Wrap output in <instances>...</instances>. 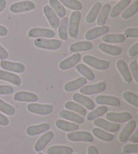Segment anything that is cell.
Returning a JSON list of instances; mask_svg holds the SVG:
<instances>
[{
	"label": "cell",
	"instance_id": "29",
	"mask_svg": "<svg viewBox=\"0 0 138 154\" xmlns=\"http://www.w3.org/2000/svg\"><path fill=\"white\" fill-rule=\"evenodd\" d=\"M73 152L72 147L65 145H54L46 151L47 154H72Z\"/></svg>",
	"mask_w": 138,
	"mask_h": 154
},
{
	"label": "cell",
	"instance_id": "34",
	"mask_svg": "<svg viewBox=\"0 0 138 154\" xmlns=\"http://www.w3.org/2000/svg\"><path fill=\"white\" fill-rule=\"evenodd\" d=\"M104 42L109 43H121L125 40V36L123 34H109L102 38Z\"/></svg>",
	"mask_w": 138,
	"mask_h": 154
},
{
	"label": "cell",
	"instance_id": "17",
	"mask_svg": "<svg viewBox=\"0 0 138 154\" xmlns=\"http://www.w3.org/2000/svg\"><path fill=\"white\" fill-rule=\"evenodd\" d=\"M81 60V55L80 54H74L68 58L63 60L60 62L59 67L61 70H66L75 66L78 64Z\"/></svg>",
	"mask_w": 138,
	"mask_h": 154
},
{
	"label": "cell",
	"instance_id": "16",
	"mask_svg": "<svg viewBox=\"0 0 138 154\" xmlns=\"http://www.w3.org/2000/svg\"><path fill=\"white\" fill-rule=\"evenodd\" d=\"M51 128L49 123H43L38 125L30 126L26 128V134L30 137L37 136L47 132Z\"/></svg>",
	"mask_w": 138,
	"mask_h": 154
},
{
	"label": "cell",
	"instance_id": "26",
	"mask_svg": "<svg viewBox=\"0 0 138 154\" xmlns=\"http://www.w3.org/2000/svg\"><path fill=\"white\" fill-rule=\"evenodd\" d=\"M92 43L90 41H79L71 45L70 51L71 53H77L80 51H90L92 48Z\"/></svg>",
	"mask_w": 138,
	"mask_h": 154
},
{
	"label": "cell",
	"instance_id": "20",
	"mask_svg": "<svg viewBox=\"0 0 138 154\" xmlns=\"http://www.w3.org/2000/svg\"><path fill=\"white\" fill-rule=\"evenodd\" d=\"M14 99L16 101H21V102H36L38 97V95L35 93L26 91H19L14 95Z\"/></svg>",
	"mask_w": 138,
	"mask_h": 154
},
{
	"label": "cell",
	"instance_id": "53",
	"mask_svg": "<svg viewBox=\"0 0 138 154\" xmlns=\"http://www.w3.org/2000/svg\"><path fill=\"white\" fill-rule=\"evenodd\" d=\"M6 2L5 0H0V13H1L2 11H4V10L6 7Z\"/></svg>",
	"mask_w": 138,
	"mask_h": 154
},
{
	"label": "cell",
	"instance_id": "47",
	"mask_svg": "<svg viewBox=\"0 0 138 154\" xmlns=\"http://www.w3.org/2000/svg\"><path fill=\"white\" fill-rule=\"evenodd\" d=\"M129 55L130 57H135L138 54V42H136L134 45L129 49Z\"/></svg>",
	"mask_w": 138,
	"mask_h": 154
},
{
	"label": "cell",
	"instance_id": "57",
	"mask_svg": "<svg viewBox=\"0 0 138 154\" xmlns=\"http://www.w3.org/2000/svg\"><path fill=\"white\" fill-rule=\"evenodd\" d=\"M135 154H137V153H135Z\"/></svg>",
	"mask_w": 138,
	"mask_h": 154
},
{
	"label": "cell",
	"instance_id": "31",
	"mask_svg": "<svg viewBox=\"0 0 138 154\" xmlns=\"http://www.w3.org/2000/svg\"><path fill=\"white\" fill-rule=\"evenodd\" d=\"M92 133L96 138L100 139L103 141L110 142L115 138V135L111 133H106V131L102 130L100 128H94L92 129Z\"/></svg>",
	"mask_w": 138,
	"mask_h": 154
},
{
	"label": "cell",
	"instance_id": "1",
	"mask_svg": "<svg viewBox=\"0 0 138 154\" xmlns=\"http://www.w3.org/2000/svg\"><path fill=\"white\" fill-rule=\"evenodd\" d=\"M34 45L38 48L57 50L62 45V41L57 39H47V38H37L34 41Z\"/></svg>",
	"mask_w": 138,
	"mask_h": 154
},
{
	"label": "cell",
	"instance_id": "9",
	"mask_svg": "<svg viewBox=\"0 0 138 154\" xmlns=\"http://www.w3.org/2000/svg\"><path fill=\"white\" fill-rule=\"evenodd\" d=\"M94 125L97 127H100L106 131L110 132V133H115V132L118 131L121 127L119 124L110 122L103 118H96L94 120Z\"/></svg>",
	"mask_w": 138,
	"mask_h": 154
},
{
	"label": "cell",
	"instance_id": "46",
	"mask_svg": "<svg viewBox=\"0 0 138 154\" xmlns=\"http://www.w3.org/2000/svg\"><path fill=\"white\" fill-rule=\"evenodd\" d=\"M14 91V89L10 85H0V95H10Z\"/></svg>",
	"mask_w": 138,
	"mask_h": 154
},
{
	"label": "cell",
	"instance_id": "30",
	"mask_svg": "<svg viewBox=\"0 0 138 154\" xmlns=\"http://www.w3.org/2000/svg\"><path fill=\"white\" fill-rule=\"evenodd\" d=\"M102 4L100 3H96L92 6L90 12L88 14L86 18V22L88 24L93 23L96 20V18H97L99 13L100 12Z\"/></svg>",
	"mask_w": 138,
	"mask_h": 154
},
{
	"label": "cell",
	"instance_id": "42",
	"mask_svg": "<svg viewBox=\"0 0 138 154\" xmlns=\"http://www.w3.org/2000/svg\"><path fill=\"white\" fill-rule=\"evenodd\" d=\"M0 112L8 116H13L16 113V109L12 106L4 102L0 99Z\"/></svg>",
	"mask_w": 138,
	"mask_h": 154
},
{
	"label": "cell",
	"instance_id": "52",
	"mask_svg": "<svg viewBox=\"0 0 138 154\" xmlns=\"http://www.w3.org/2000/svg\"><path fill=\"white\" fill-rule=\"evenodd\" d=\"M8 33V30L4 26L0 25V36H6Z\"/></svg>",
	"mask_w": 138,
	"mask_h": 154
},
{
	"label": "cell",
	"instance_id": "3",
	"mask_svg": "<svg viewBox=\"0 0 138 154\" xmlns=\"http://www.w3.org/2000/svg\"><path fill=\"white\" fill-rule=\"evenodd\" d=\"M83 61L85 64L98 70H105L108 69L110 66V62L96 58V57L89 56V55L85 56L83 58Z\"/></svg>",
	"mask_w": 138,
	"mask_h": 154
},
{
	"label": "cell",
	"instance_id": "38",
	"mask_svg": "<svg viewBox=\"0 0 138 154\" xmlns=\"http://www.w3.org/2000/svg\"><path fill=\"white\" fill-rule=\"evenodd\" d=\"M107 111H108V108L106 106H102L98 107V108L95 109L94 110L90 112L88 114L87 120L89 121L94 120L96 118H98L104 114H106Z\"/></svg>",
	"mask_w": 138,
	"mask_h": 154
},
{
	"label": "cell",
	"instance_id": "19",
	"mask_svg": "<svg viewBox=\"0 0 138 154\" xmlns=\"http://www.w3.org/2000/svg\"><path fill=\"white\" fill-rule=\"evenodd\" d=\"M28 36L31 38H53L55 36V32L52 31V30L48 29L33 28L28 31Z\"/></svg>",
	"mask_w": 138,
	"mask_h": 154
},
{
	"label": "cell",
	"instance_id": "44",
	"mask_svg": "<svg viewBox=\"0 0 138 154\" xmlns=\"http://www.w3.org/2000/svg\"><path fill=\"white\" fill-rule=\"evenodd\" d=\"M129 68L136 83H138V65L136 61H132L129 64Z\"/></svg>",
	"mask_w": 138,
	"mask_h": 154
},
{
	"label": "cell",
	"instance_id": "37",
	"mask_svg": "<svg viewBox=\"0 0 138 154\" xmlns=\"http://www.w3.org/2000/svg\"><path fill=\"white\" fill-rule=\"evenodd\" d=\"M49 4H50L52 9L55 11L59 18H62L65 17L66 14V11L63 5L58 1V0H49Z\"/></svg>",
	"mask_w": 138,
	"mask_h": 154
},
{
	"label": "cell",
	"instance_id": "13",
	"mask_svg": "<svg viewBox=\"0 0 138 154\" xmlns=\"http://www.w3.org/2000/svg\"><path fill=\"white\" fill-rule=\"evenodd\" d=\"M0 66L4 70H6L16 73H23L25 71V66L18 62H12L2 60Z\"/></svg>",
	"mask_w": 138,
	"mask_h": 154
},
{
	"label": "cell",
	"instance_id": "55",
	"mask_svg": "<svg viewBox=\"0 0 138 154\" xmlns=\"http://www.w3.org/2000/svg\"><path fill=\"white\" fill-rule=\"evenodd\" d=\"M38 154H43V153H38Z\"/></svg>",
	"mask_w": 138,
	"mask_h": 154
},
{
	"label": "cell",
	"instance_id": "54",
	"mask_svg": "<svg viewBox=\"0 0 138 154\" xmlns=\"http://www.w3.org/2000/svg\"><path fill=\"white\" fill-rule=\"evenodd\" d=\"M100 1H109V0H100Z\"/></svg>",
	"mask_w": 138,
	"mask_h": 154
},
{
	"label": "cell",
	"instance_id": "27",
	"mask_svg": "<svg viewBox=\"0 0 138 154\" xmlns=\"http://www.w3.org/2000/svg\"><path fill=\"white\" fill-rule=\"evenodd\" d=\"M59 116L63 119L70 120L71 122L78 124V125H81L84 122V118L82 116H79V114L74 113L72 112L65 110V109L61 111Z\"/></svg>",
	"mask_w": 138,
	"mask_h": 154
},
{
	"label": "cell",
	"instance_id": "33",
	"mask_svg": "<svg viewBox=\"0 0 138 154\" xmlns=\"http://www.w3.org/2000/svg\"><path fill=\"white\" fill-rule=\"evenodd\" d=\"M111 10V5L109 4H106L103 5L102 8V10L99 14V16L97 19V24L99 26H104L106 23L107 17L110 13V11Z\"/></svg>",
	"mask_w": 138,
	"mask_h": 154
},
{
	"label": "cell",
	"instance_id": "56",
	"mask_svg": "<svg viewBox=\"0 0 138 154\" xmlns=\"http://www.w3.org/2000/svg\"><path fill=\"white\" fill-rule=\"evenodd\" d=\"M74 154H78V153H74Z\"/></svg>",
	"mask_w": 138,
	"mask_h": 154
},
{
	"label": "cell",
	"instance_id": "49",
	"mask_svg": "<svg viewBox=\"0 0 138 154\" xmlns=\"http://www.w3.org/2000/svg\"><path fill=\"white\" fill-rule=\"evenodd\" d=\"M9 124V119L4 114L0 113V125L7 126Z\"/></svg>",
	"mask_w": 138,
	"mask_h": 154
},
{
	"label": "cell",
	"instance_id": "7",
	"mask_svg": "<svg viewBox=\"0 0 138 154\" xmlns=\"http://www.w3.org/2000/svg\"><path fill=\"white\" fill-rule=\"evenodd\" d=\"M106 118L110 122H113L115 123H125L129 122L132 119V116L129 112H121V113L109 112L106 114Z\"/></svg>",
	"mask_w": 138,
	"mask_h": 154
},
{
	"label": "cell",
	"instance_id": "41",
	"mask_svg": "<svg viewBox=\"0 0 138 154\" xmlns=\"http://www.w3.org/2000/svg\"><path fill=\"white\" fill-rule=\"evenodd\" d=\"M123 98L131 105L138 108V96L136 94L131 91H125L123 93Z\"/></svg>",
	"mask_w": 138,
	"mask_h": 154
},
{
	"label": "cell",
	"instance_id": "10",
	"mask_svg": "<svg viewBox=\"0 0 138 154\" xmlns=\"http://www.w3.org/2000/svg\"><path fill=\"white\" fill-rule=\"evenodd\" d=\"M43 12L51 26L54 29H57L59 26L60 20L55 11L52 9L50 5H46L43 8Z\"/></svg>",
	"mask_w": 138,
	"mask_h": 154
},
{
	"label": "cell",
	"instance_id": "15",
	"mask_svg": "<svg viewBox=\"0 0 138 154\" xmlns=\"http://www.w3.org/2000/svg\"><path fill=\"white\" fill-rule=\"evenodd\" d=\"M54 133L53 131H47L41 136L34 145V150L37 152H40L45 149L48 143L53 139Z\"/></svg>",
	"mask_w": 138,
	"mask_h": 154
},
{
	"label": "cell",
	"instance_id": "36",
	"mask_svg": "<svg viewBox=\"0 0 138 154\" xmlns=\"http://www.w3.org/2000/svg\"><path fill=\"white\" fill-rule=\"evenodd\" d=\"M65 108L68 109V110H71L74 112H76L79 114L82 115V116H86L87 114V110L86 109L84 108L78 103H76L74 101H68L65 104Z\"/></svg>",
	"mask_w": 138,
	"mask_h": 154
},
{
	"label": "cell",
	"instance_id": "6",
	"mask_svg": "<svg viewBox=\"0 0 138 154\" xmlns=\"http://www.w3.org/2000/svg\"><path fill=\"white\" fill-rule=\"evenodd\" d=\"M68 139L74 142H92L93 141L92 134L87 131H77L70 133L67 135Z\"/></svg>",
	"mask_w": 138,
	"mask_h": 154
},
{
	"label": "cell",
	"instance_id": "50",
	"mask_svg": "<svg viewBox=\"0 0 138 154\" xmlns=\"http://www.w3.org/2000/svg\"><path fill=\"white\" fill-rule=\"evenodd\" d=\"M129 141L131 143H138V129H136V131H135V133L132 134L131 136L129 137L128 139Z\"/></svg>",
	"mask_w": 138,
	"mask_h": 154
},
{
	"label": "cell",
	"instance_id": "32",
	"mask_svg": "<svg viewBox=\"0 0 138 154\" xmlns=\"http://www.w3.org/2000/svg\"><path fill=\"white\" fill-rule=\"evenodd\" d=\"M68 21L69 20L68 17H63L62 18V20H60L58 33H59V37L63 41L68 40Z\"/></svg>",
	"mask_w": 138,
	"mask_h": 154
},
{
	"label": "cell",
	"instance_id": "35",
	"mask_svg": "<svg viewBox=\"0 0 138 154\" xmlns=\"http://www.w3.org/2000/svg\"><path fill=\"white\" fill-rule=\"evenodd\" d=\"M76 70L79 73L85 77V79H88V81H92L95 79V75L94 72L91 70L89 68L84 64H80L76 66Z\"/></svg>",
	"mask_w": 138,
	"mask_h": 154
},
{
	"label": "cell",
	"instance_id": "18",
	"mask_svg": "<svg viewBox=\"0 0 138 154\" xmlns=\"http://www.w3.org/2000/svg\"><path fill=\"white\" fill-rule=\"evenodd\" d=\"M116 65H117V69L119 71L121 75L122 76L124 81L127 83H131L132 80H133V77H132L130 70H129L126 62L123 60H118Z\"/></svg>",
	"mask_w": 138,
	"mask_h": 154
},
{
	"label": "cell",
	"instance_id": "28",
	"mask_svg": "<svg viewBox=\"0 0 138 154\" xmlns=\"http://www.w3.org/2000/svg\"><path fill=\"white\" fill-rule=\"evenodd\" d=\"M55 125L60 130L65 132H74L79 128L78 124L67 122L63 120H57L55 122Z\"/></svg>",
	"mask_w": 138,
	"mask_h": 154
},
{
	"label": "cell",
	"instance_id": "12",
	"mask_svg": "<svg viewBox=\"0 0 138 154\" xmlns=\"http://www.w3.org/2000/svg\"><path fill=\"white\" fill-rule=\"evenodd\" d=\"M96 102L98 105H105L112 107H118L121 105L119 99L110 95H98L96 97Z\"/></svg>",
	"mask_w": 138,
	"mask_h": 154
},
{
	"label": "cell",
	"instance_id": "51",
	"mask_svg": "<svg viewBox=\"0 0 138 154\" xmlns=\"http://www.w3.org/2000/svg\"><path fill=\"white\" fill-rule=\"evenodd\" d=\"M88 154H99L98 149L94 145H91L88 148Z\"/></svg>",
	"mask_w": 138,
	"mask_h": 154
},
{
	"label": "cell",
	"instance_id": "21",
	"mask_svg": "<svg viewBox=\"0 0 138 154\" xmlns=\"http://www.w3.org/2000/svg\"><path fill=\"white\" fill-rule=\"evenodd\" d=\"M73 100L76 102H78L81 105L84 106L86 108L89 109V110H93L95 108L94 102L90 97L80 94V93H75L73 95Z\"/></svg>",
	"mask_w": 138,
	"mask_h": 154
},
{
	"label": "cell",
	"instance_id": "40",
	"mask_svg": "<svg viewBox=\"0 0 138 154\" xmlns=\"http://www.w3.org/2000/svg\"><path fill=\"white\" fill-rule=\"evenodd\" d=\"M61 3L70 10L80 11L82 9V4L78 0H59Z\"/></svg>",
	"mask_w": 138,
	"mask_h": 154
},
{
	"label": "cell",
	"instance_id": "39",
	"mask_svg": "<svg viewBox=\"0 0 138 154\" xmlns=\"http://www.w3.org/2000/svg\"><path fill=\"white\" fill-rule=\"evenodd\" d=\"M138 11V2L135 1L130 6L124 10L121 14V18L123 19H128L136 14Z\"/></svg>",
	"mask_w": 138,
	"mask_h": 154
},
{
	"label": "cell",
	"instance_id": "43",
	"mask_svg": "<svg viewBox=\"0 0 138 154\" xmlns=\"http://www.w3.org/2000/svg\"><path fill=\"white\" fill-rule=\"evenodd\" d=\"M123 152L125 154L128 153H137L138 145L136 144H128L125 145L123 148Z\"/></svg>",
	"mask_w": 138,
	"mask_h": 154
},
{
	"label": "cell",
	"instance_id": "22",
	"mask_svg": "<svg viewBox=\"0 0 138 154\" xmlns=\"http://www.w3.org/2000/svg\"><path fill=\"white\" fill-rule=\"evenodd\" d=\"M87 83V80L84 77H80L74 81L67 82L64 86V89L67 92H72L80 89Z\"/></svg>",
	"mask_w": 138,
	"mask_h": 154
},
{
	"label": "cell",
	"instance_id": "48",
	"mask_svg": "<svg viewBox=\"0 0 138 154\" xmlns=\"http://www.w3.org/2000/svg\"><path fill=\"white\" fill-rule=\"evenodd\" d=\"M8 56H9V55H8L6 49H5L1 45H0V60H5L8 58Z\"/></svg>",
	"mask_w": 138,
	"mask_h": 154
},
{
	"label": "cell",
	"instance_id": "24",
	"mask_svg": "<svg viewBox=\"0 0 138 154\" xmlns=\"http://www.w3.org/2000/svg\"><path fill=\"white\" fill-rule=\"evenodd\" d=\"M98 48L100 49V50L104 52V53L113 56H119V55L122 53L123 51V49L121 48V47L109 45V44L104 43H100V45H98Z\"/></svg>",
	"mask_w": 138,
	"mask_h": 154
},
{
	"label": "cell",
	"instance_id": "8",
	"mask_svg": "<svg viewBox=\"0 0 138 154\" xmlns=\"http://www.w3.org/2000/svg\"><path fill=\"white\" fill-rule=\"evenodd\" d=\"M35 8V4L32 2L24 1L13 4L10 10L13 13H20L28 12Z\"/></svg>",
	"mask_w": 138,
	"mask_h": 154
},
{
	"label": "cell",
	"instance_id": "2",
	"mask_svg": "<svg viewBox=\"0 0 138 154\" xmlns=\"http://www.w3.org/2000/svg\"><path fill=\"white\" fill-rule=\"evenodd\" d=\"M81 19V13L80 11H74L70 16L69 20L68 33L71 38H77L78 34L79 24Z\"/></svg>",
	"mask_w": 138,
	"mask_h": 154
},
{
	"label": "cell",
	"instance_id": "5",
	"mask_svg": "<svg viewBox=\"0 0 138 154\" xmlns=\"http://www.w3.org/2000/svg\"><path fill=\"white\" fill-rule=\"evenodd\" d=\"M106 82L103 81L94 85H90L82 87L81 89L80 90V92L83 95H92L103 92L106 89Z\"/></svg>",
	"mask_w": 138,
	"mask_h": 154
},
{
	"label": "cell",
	"instance_id": "4",
	"mask_svg": "<svg viewBox=\"0 0 138 154\" xmlns=\"http://www.w3.org/2000/svg\"><path fill=\"white\" fill-rule=\"evenodd\" d=\"M27 109L31 113L46 116L51 114L53 110V107L49 104H39L32 103L27 106Z\"/></svg>",
	"mask_w": 138,
	"mask_h": 154
},
{
	"label": "cell",
	"instance_id": "14",
	"mask_svg": "<svg viewBox=\"0 0 138 154\" xmlns=\"http://www.w3.org/2000/svg\"><path fill=\"white\" fill-rule=\"evenodd\" d=\"M137 124L135 120H129V122L125 126V127L123 128V130L118 135V139L122 143L126 142L128 141L132 133L136 128Z\"/></svg>",
	"mask_w": 138,
	"mask_h": 154
},
{
	"label": "cell",
	"instance_id": "11",
	"mask_svg": "<svg viewBox=\"0 0 138 154\" xmlns=\"http://www.w3.org/2000/svg\"><path fill=\"white\" fill-rule=\"evenodd\" d=\"M109 32V28L107 26H101L96 28H93L88 31L85 35L86 39L92 41L101 36L106 35Z\"/></svg>",
	"mask_w": 138,
	"mask_h": 154
},
{
	"label": "cell",
	"instance_id": "45",
	"mask_svg": "<svg viewBox=\"0 0 138 154\" xmlns=\"http://www.w3.org/2000/svg\"><path fill=\"white\" fill-rule=\"evenodd\" d=\"M124 35L129 38H138V28H129L124 31Z\"/></svg>",
	"mask_w": 138,
	"mask_h": 154
},
{
	"label": "cell",
	"instance_id": "25",
	"mask_svg": "<svg viewBox=\"0 0 138 154\" xmlns=\"http://www.w3.org/2000/svg\"><path fill=\"white\" fill-rule=\"evenodd\" d=\"M130 2L131 0H121L112 8V10H110L109 13L110 18H117L121 12H123L129 6Z\"/></svg>",
	"mask_w": 138,
	"mask_h": 154
},
{
	"label": "cell",
	"instance_id": "23",
	"mask_svg": "<svg viewBox=\"0 0 138 154\" xmlns=\"http://www.w3.org/2000/svg\"><path fill=\"white\" fill-rule=\"evenodd\" d=\"M0 80L10 82L16 86H20L22 82L20 77L18 75L2 70H0Z\"/></svg>",
	"mask_w": 138,
	"mask_h": 154
}]
</instances>
